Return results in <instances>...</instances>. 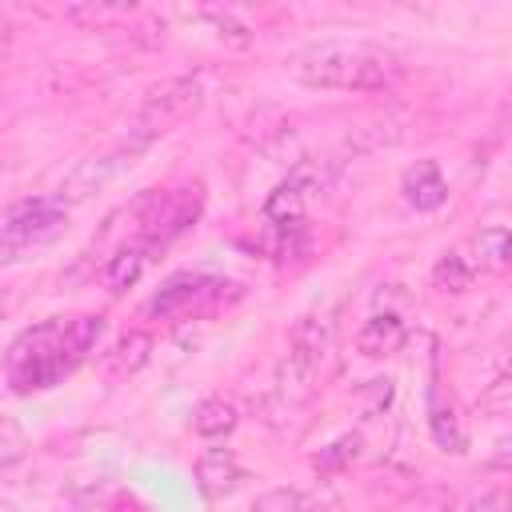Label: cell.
Wrapping results in <instances>:
<instances>
[{
	"label": "cell",
	"instance_id": "obj_1",
	"mask_svg": "<svg viewBox=\"0 0 512 512\" xmlns=\"http://www.w3.org/2000/svg\"><path fill=\"white\" fill-rule=\"evenodd\" d=\"M104 336L100 316H72V320H44L28 328L12 352H8V384L16 392L52 388L60 376H68Z\"/></svg>",
	"mask_w": 512,
	"mask_h": 512
},
{
	"label": "cell",
	"instance_id": "obj_2",
	"mask_svg": "<svg viewBox=\"0 0 512 512\" xmlns=\"http://www.w3.org/2000/svg\"><path fill=\"white\" fill-rule=\"evenodd\" d=\"M288 72L308 88L328 92H380L400 76V60L372 44L320 40L292 56Z\"/></svg>",
	"mask_w": 512,
	"mask_h": 512
},
{
	"label": "cell",
	"instance_id": "obj_3",
	"mask_svg": "<svg viewBox=\"0 0 512 512\" xmlns=\"http://www.w3.org/2000/svg\"><path fill=\"white\" fill-rule=\"evenodd\" d=\"M200 204H204L200 184L168 188V192H148V196L140 200V228H136V240H140L148 252L172 244L180 232L192 228V220L200 216Z\"/></svg>",
	"mask_w": 512,
	"mask_h": 512
},
{
	"label": "cell",
	"instance_id": "obj_4",
	"mask_svg": "<svg viewBox=\"0 0 512 512\" xmlns=\"http://www.w3.org/2000/svg\"><path fill=\"white\" fill-rule=\"evenodd\" d=\"M204 104V80L200 76H172L164 84H156L140 108H136V124L128 128V136L152 144L160 132H168L172 124H180L184 116H192Z\"/></svg>",
	"mask_w": 512,
	"mask_h": 512
},
{
	"label": "cell",
	"instance_id": "obj_5",
	"mask_svg": "<svg viewBox=\"0 0 512 512\" xmlns=\"http://www.w3.org/2000/svg\"><path fill=\"white\" fill-rule=\"evenodd\" d=\"M68 228V212L56 200H24L0 224V268L24 260L28 248L56 240Z\"/></svg>",
	"mask_w": 512,
	"mask_h": 512
},
{
	"label": "cell",
	"instance_id": "obj_6",
	"mask_svg": "<svg viewBox=\"0 0 512 512\" xmlns=\"http://www.w3.org/2000/svg\"><path fill=\"white\" fill-rule=\"evenodd\" d=\"M148 144L144 140H136V136H128V140H120L112 152H100V156H88V160H80L64 180H60V188H56V204L68 212L72 204H84L92 192H100V188H108L124 168H132V160L144 152Z\"/></svg>",
	"mask_w": 512,
	"mask_h": 512
},
{
	"label": "cell",
	"instance_id": "obj_7",
	"mask_svg": "<svg viewBox=\"0 0 512 512\" xmlns=\"http://www.w3.org/2000/svg\"><path fill=\"white\" fill-rule=\"evenodd\" d=\"M224 288H232L228 280H216V276H192V272H180L172 276L152 300H148V312L168 320V316H188V312H204V308H216L224 300Z\"/></svg>",
	"mask_w": 512,
	"mask_h": 512
},
{
	"label": "cell",
	"instance_id": "obj_8",
	"mask_svg": "<svg viewBox=\"0 0 512 512\" xmlns=\"http://www.w3.org/2000/svg\"><path fill=\"white\" fill-rule=\"evenodd\" d=\"M324 368H328L324 360H312V356L288 348V356L276 364V396H280L288 408L312 400L316 388H320V372H324Z\"/></svg>",
	"mask_w": 512,
	"mask_h": 512
},
{
	"label": "cell",
	"instance_id": "obj_9",
	"mask_svg": "<svg viewBox=\"0 0 512 512\" xmlns=\"http://www.w3.org/2000/svg\"><path fill=\"white\" fill-rule=\"evenodd\" d=\"M308 196H312V180H308L304 168H296V172H292L284 184H276V192L264 200L268 224H276V228L300 224V220H304V208H308Z\"/></svg>",
	"mask_w": 512,
	"mask_h": 512
},
{
	"label": "cell",
	"instance_id": "obj_10",
	"mask_svg": "<svg viewBox=\"0 0 512 512\" xmlns=\"http://www.w3.org/2000/svg\"><path fill=\"white\" fill-rule=\"evenodd\" d=\"M192 476H196V488H200L208 500H220V496H228V492L244 480V468L236 464V456H232L228 448H208V452L196 460Z\"/></svg>",
	"mask_w": 512,
	"mask_h": 512
},
{
	"label": "cell",
	"instance_id": "obj_11",
	"mask_svg": "<svg viewBox=\"0 0 512 512\" xmlns=\"http://www.w3.org/2000/svg\"><path fill=\"white\" fill-rule=\"evenodd\" d=\"M404 196H408V204L420 208V212H432V208H440V204L448 200V184H444L436 160H420L416 168H408V176H404Z\"/></svg>",
	"mask_w": 512,
	"mask_h": 512
},
{
	"label": "cell",
	"instance_id": "obj_12",
	"mask_svg": "<svg viewBox=\"0 0 512 512\" xmlns=\"http://www.w3.org/2000/svg\"><path fill=\"white\" fill-rule=\"evenodd\" d=\"M400 340H404V320H400L396 312H376V316H368V320L360 324V332H356V348H360L364 356H372V360L396 352Z\"/></svg>",
	"mask_w": 512,
	"mask_h": 512
},
{
	"label": "cell",
	"instance_id": "obj_13",
	"mask_svg": "<svg viewBox=\"0 0 512 512\" xmlns=\"http://www.w3.org/2000/svg\"><path fill=\"white\" fill-rule=\"evenodd\" d=\"M148 248L140 244V240H132V244H124V248H116L112 256H108V264H104V272H100V280H104V288L112 292V296H120L124 288H132L136 280H140V272H144V264H148Z\"/></svg>",
	"mask_w": 512,
	"mask_h": 512
},
{
	"label": "cell",
	"instance_id": "obj_14",
	"mask_svg": "<svg viewBox=\"0 0 512 512\" xmlns=\"http://www.w3.org/2000/svg\"><path fill=\"white\" fill-rule=\"evenodd\" d=\"M332 340H336V332H332V320L328 316H300L296 324H292V332H288V348H296V352H304V356H312V360H332Z\"/></svg>",
	"mask_w": 512,
	"mask_h": 512
},
{
	"label": "cell",
	"instance_id": "obj_15",
	"mask_svg": "<svg viewBox=\"0 0 512 512\" xmlns=\"http://www.w3.org/2000/svg\"><path fill=\"white\" fill-rule=\"evenodd\" d=\"M148 352H152V336H148V332H124V336L104 352V372H108L112 380L132 376L136 368H144Z\"/></svg>",
	"mask_w": 512,
	"mask_h": 512
},
{
	"label": "cell",
	"instance_id": "obj_16",
	"mask_svg": "<svg viewBox=\"0 0 512 512\" xmlns=\"http://www.w3.org/2000/svg\"><path fill=\"white\" fill-rule=\"evenodd\" d=\"M236 420H240L236 404L224 400V396H212V400H204V404L196 408L192 428H196V436H204V440H220V436H228V432L236 428Z\"/></svg>",
	"mask_w": 512,
	"mask_h": 512
},
{
	"label": "cell",
	"instance_id": "obj_17",
	"mask_svg": "<svg viewBox=\"0 0 512 512\" xmlns=\"http://www.w3.org/2000/svg\"><path fill=\"white\" fill-rule=\"evenodd\" d=\"M472 252H476V260H480V268L504 272V268H508V256H512V248H508V228H504V224L480 228V232L472 236Z\"/></svg>",
	"mask_w": 512,
	"mask_h": 512
},
{
	"label": "cell",
	"instance_id": "obj_18",
	"mask_svg": "<svg viewBox=\"0 0 512 512\" xmlns=\"http://www.w3.org/2000/svg\"><path fill=\"white\" fill-rule=\"evenodd\" d=\"M356 456H360V436L348 432V436H336L328 448H320V456H316L312 464H316L320 476H332V472H344Z\"/></svg>",
	"mask_w": 512,
	"mask_h": 512
},
{
	"label": "cell",
	"instance_id": "obj_19",
	"mask_svg": "<svg viewBox=\"0 0 512 512\" xmlns=\"http://www.w3.org/2000/svg\"><path fill=\"white\" fill-rule=\"evenodd\" d=\"M196 20L200 24H208L224 44H236V48H244V44H252V28L244 24V20H236L232 12H220V8H204V12H196Z\"/></svg>",
	"mask_w": 512,
	"mask_h": 512
},
{
	"label": "cell",
	"instance_id": "obj_20",
	"mask_svg": "<svg viewBox=\"0 0 512 512\" xmlns=\"http://www.w3.org/2000/svg\"><path fill=\"white\" fill-rule=\"evenodd\" d=\"M304 492L300 488H292V484H276V488H268V492H260L256 500H252V512H304Z\"/></svg>",
	"mask_w": 512,
	"mask_h": 512
},
{
	"label": "cell",
	"instance_id": "obj_21",
	"mask_svg": "<svg viewBox=\"0 0 512 512\" xmlns=\"http://www.w3.org/2000/svg\"><path fill=\"white\" fill-rule=\"evenodd\" d=\"M436 288H444V292H464L468 288V280H472V268L464 264V256H456V252H448L440 264H436Z\"/></svg>",
	"mask_w": 512,
	"mask_h": 512
},
{
	"label": "cell",
	"instance_id": "obj_22",
	"mask_svg": "<svg viewBox=\"0 0 512 512\" xmlns=\"http://www.w3.org/2000/svg\"><path fill=\"white\" fill-rule=\"evenodd\" d=\"M24 452H28V440H24L20 424H16V420H8V416H0V468L20 464V460H24Z\"/></svg>",
	"mask_w": 512,
	"mask_h": 512
},
{
	"label": "cell",
	"instance_id": "obj_23",
	"mask_svg": "<svg viewBox=\"0 0 512 512\" xmlns=\"http://www.w3.org/2000/svg\"><path fill=\"white\" fill-rule=\"evenodd\" d=\"M432 436H436V444L440 448H460V428H456V420H452V408L444 412L440 404H432Z\"/></svg>",
	"mask_w": 512,
	"mask_h": 512
},
{
	"label": "cell",
	"instance_id": "obj_24",
	"mask_svg": "<svg viewBox=\"0 0 512 512\" xmlns=\"http://www.w3.org/2000/svg\"><path fill=\"white\" fill-rule=\"evenodd\" d=\"M476 512H504V492H500V488L484 492V496H480V504H476Z\"/></svg>",
	"mask_w": 512,
	"mask_h": 512
},
{
	"label": "cell",
	"instance_id": "obj_25",
	"mask_svg": "<svg viewBox=\"0 0 512 512\" xmlns=\"http://www.w3.org/2000/svg\"><path fill=\"white\" fill-rule=\"evenodd\" d=\"M104 512H144V508H140V504H136L128 492H116V496H112V504H108Z\"/></svg>",
	"mask_w": 512,
	"mask_h": 512
},
{
	"label": "cell",
	"instance_id": "obj_26",
	"mask_svg": "<svg viewBox=\"0 0 512 512\" xmlns=\"http://www.w3.org/2000/svg\"><path fill=\"white\" fill-rule=\"evenodd\" d=\"M8 48H12V24H8V16L0 12V56H8Z\"/></svg>",
	"mask_w": 512,
	"mask_h": 512
},
{
	"label": "cell",
	"instance_id": "obj_27",
	"mask_svg": "<svg viewBox=\"0 0 512 512\" xmlns=\"http://www.w3.org/2000/svg\"><path fill=\"white\" fill-rule=\"evenodd\" d=\"M0 512H12V508H8V504H0Z\"/></svg>",
	"mask_w": 512,
	"mask_h": 512
}]
</instances>
